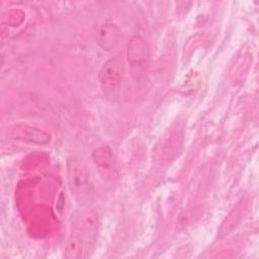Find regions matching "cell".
Returning <instances> with one entry per match:
<instances>
[{
    "instance_id": "6da1fadb",
    "label": "cell",
    "mask_w": 259,
    "mask_h": 259,
    "mask_svg": "<svg viewBox=\"0 0 259 259\" xmlns=\"http://www.w3.org/2000/svg\"><path fill=\"white\" fill-rule=\"evenodd\" d=\"M124 73L123 60L120 56L107 60L98 73V80L104 96L110 101H116L119 97L121 81Z\"/></svg>"
},
{
    "instance_id": "7a4b0ae2",
    "label": "cell",
    "mask_w": 259,
    "mask_h": 259,
    "mask_svg": "<svg viewBox=\"0 0 259 259\" xmlns=\"http://www.w3.org/2000/svg\"><path fill=\"white\" fill-rule=\"evenodd\" d=\"M68 183L74 197L81 203L88 202L92 195L90 174L85 163L79 158H70L67 164Z\"/></svg>"
},
{
    "instance_id": "3957f363",
    "label": "cell",
    "mask_w": 259,
    "mask_h": 259,
    "mask_svg": "<svg viewBox=\"0 0 259 259\" xmlns=\"http://www.w3.org/2000/svg\"><path fill=\"white\" fill-rule=\"evenodd\" d=\"M126 58L131 67L135 70H142L145 68L149 58V48L147 41L140 34H134L126 48Z\"/></svg>"
},
{
    "instance_id": "277c9868",
    "label": "cell",
    "mask_w": 259,
    "mask_h": 259,
    "mask_svg": "<svg viewBox=\"0 0 259 259\" xmlns=\"http://www.w3.org/2000/svg\"><path fill=\"white\" fill-rule=\"evenodd\" d=\"M10 135L13 139H18L30 143L47 144L50 142V135L46 132L29 125H15L10 131Z\"/></svg>"
},
{
    "instance_id": "5b68a950",
    "label": "cell",
    "mask_w": 259,
    "mask_h": 259,
    "mask_svg": "<svg viewBox=\"0 0 259 259\" xmlns=\"http://www.w3.org/2000/svg\"><path fill=\"white\" fill-rule=\"evenodd\" d=\"M120 39V31L113 23L101 25L96 33V41L104 51H111L116 48Z\"/></svg>"
},
{
    "instance_id": "8992f818",
    "label": "cell",
    "mask_w": 259,
    "mask_h": 259,
    "mask_svg": "<svg viewBox=\"0 0 259 259\" xmlns=\"http://www.w3.org/2000/svg\"><path fill=\"white\" fill-rule=\"evenodd\" d=\"M93 161L95 165L100 169V172L104 173V176L113 175L115 171V163L113 154L108 147H100L92 153Z\"/></svg>"
},
{
    "instance_id": "52a82bcc",
    "label": "cell",
    "mask_w": 259,
    "mask_h": 259,
    "mask_svg": "<svg viewBox=\"0 0 259 259\" xmlns=\"http://www.w3.org/2000/svg\"><path fill=\"white\" fill-rule=\"evenodd\" d=\"M182 145V133L175 128L174 131H170L164 144L162 146V158L167 162H171L177 155H179V151Z\"/></svg>"
},
{
    "instance_id": "ba28073f",
    "label": "cell",
    "mask_w": 259,
    "mask_h": 259,
    "mask_svg": "<svg viewBox=\"0 0 259 259\" xmlns=\"http://www.w3.org/2000/svg\"><path fill=\"white\" fill-rule=\"evenodd\" d=\"M84 240L76 231L69 237L65 246L64 256L68 259H77L82 256L84 248Z\"/></svg>"
},
{
    "instance_id": "9c48e42d",
    "label": "cell",
    "mask_w": 259,
    "mask_h": 259,
    "mask_svg": "<svg viewBox=\"0 0 259 259\" xmlns=\"http://www.w3.org/2000/svg\"><path fill=\"white\" fill-rule=\"evenodd\" d=\"M240 211H241V210H237V208H236V209H234V210L230 213V217L233 218V219H235V220H238V221H239ZM235 226H236V223H235V222H232V220L228 217L227 220H226V222L222 225V228H224V227H226V228L221 232V234H227V233H229V231H230L231 229H233Z\"/></svg>"
}]
</instances>
